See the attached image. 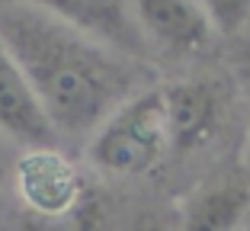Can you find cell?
I'll use <instances>...</instances> for the list:
<instances>
[{
	"instance_id": "1",
	"label": "cell",
	"mask_w": 250,
	"mask_h": 231,
	"mask_svg": "<svg viewBox=\"0 0 250 231\" xmlns=\"http://www.w3.org/2000/svg\"><path fill=\"white\" fill-rule=\"evenodd\" d=\"M0 42L22 67L61 142H90L119 106L154 81L151 64L16 0L0 3Z\"/></svg>"
},
{
	"instance_id": "2",
	"label": "cell",
	"mask_w": 250,
	"mask_h": 231,
	"mask_svg": "<svg viewBox=\"0 0 250 231\" xmlns=\"http://www.w3.org/2000/svg\"><path fill=\"white\" fill-rule=\"evenodd\" d=\"M170 151L164 90H141L90 135L87 161L109 177H145Z\"/></svg>"
},
{
	"instance_id": "3",
	"label": "cell",
	"mask_w": 250,
	"mask_h": 231,
	"mask_svg": "<svg viewBox=\"0 0 250 231\" xmlns=\"http://www.w3.org/2000/svg\"><path fill=\"white\" fill-rule=\"evenodd\" d=\"M13 187L20 193L26 215H64L87 199V183L61 148H29L16 161Z\"/></svg>"
},
{
	"instance_id": "4",
	"label": "cell",
	"mask_w": 250,
	"mask_h": 231,
	"mask_svg": "<svg viewBox=\"0 0 250 231\" xmlns=\"http://www.w3.org/2000/svg\"><path fill=\"white\" fill-rule=\"evenodd\" d=\"M16 3H29L55 20L67 22L71 29L90 36L93 42L116 48L135 61H151V42L145 39L138 20L132 13L128 0H16Z\"/></svg>"
},
{
	"instance_id": "5",
	"label": "cell",
	"mask_w": 250,
	"mask_h": 231,
	"mask_svg": "<svg viewBox=\"0 0 250 231\" xmlns=\"http://www.w3.org/2000/svg\"><path fill=\"white\" fill-rule=\"evenodd\" d=\"M164 112L170 151L180 157L196 154L208 148L225 126V87L208 77L170 84L164 87Z\"/></svg>"
},
{
	"instance_id": "6",
	"label": "cell",
	"mask_w": 250,
	"mask_h": 231,
	"mask_svg": "<svg viewBox=\"0 0 250 231\" xmlns=\"http://www.w3.org/2000/svg\"><path fill=\"white\" fill-rule=\"evenodd\" d=\"M0 135L22 148H58L61 138L52 119L45 116L32 84L26 81L22 67L0 42Z\"/></svg>"
},
{
	"instance_id": "7",
	"label": "cell",
	"mask_w": 250,
	"mask_h": 231,
	"mask_svg": "<svg viewBox=\"0 0 250 231\" xmlns=\"http://www.w3.org/2000/svg\"><path fill=\"white\" fill-rule=\"evenodd\" d=\"M145 39L167 52L192 55L212 42V26L199 0H128Z\"/></svg>"
},
{
	"instance_id": "8",
	"label": "cell",
	"mask_w": 250,
	"mask_h": 231,
	"mask_svg": "<svg viewBox=\"0 0 250 231\" xmlns=\"http://www.w3.org/2000/svg\"><path fill=\"white\" fill-rule=\"evenodd\" d=\"M250 209V189L237 180L202 187L183 202L180 231H237Z\"/></svg>"
},
{
	"instance_id": "9",
	"label": "cell",
	"mask_w": 250,
	"mask_h": 231,
	"mask_svg": "<svg viewBox=\"0 0 250 231\" xmlns=\"http://www.w3.org/2000/svg\"><path fill=\"white\" fill-rule=\"evenodd\" d=\"M96 228H100V215H96V206L90 196L77 209L64 212V215H52V218L26 215L22 218V231H96Z\"/></svg>"
},
{
	"instance_id": "10",
	"label": "cell",
	"mask_w": 250,
	"mask_h": 231,
	"mask_svg": "<svg viewBox=\"0 0 250 231\" xmlns=\"http://www.w3.org/2000/svg\"><path fill=\"white\" fill-rule=\"evenodd\" d=\"M215 36H237L250 22V0H199Z\"/></svg>"
},
{
	"instance_id": "11",
	"label": "cell",
	"mask_w": 250,
	"mask_h": 231,
	"mask_svg": "<svg viewBox=\"0 0 250 231\" xmlns=\"http://www.w3.org/2000/svg\"><path fill=\"white\" fill-rule=\"evenodd\" d=\"M125 231H180V222L161 215V212H147V215H138Z\"/></svg>"
},
{
	"instance_id": "12",
	"label": "cell",
	"mask_w": 250,
	"mask_h": 231,
	"mask_svg": "<svg viewBox=\"0 0 250 231\" xmlns=\"http://www.w3.org/2000/svg\"><path fill=\"white\" fill-rule=\"evenodd\" d=\"M247 167H250V132H247Z\"/></svg>"
},
{
	"instance_id": "13",
	"label": "cell",
	"mask_w": 250,
	"mask_h": 231,
	"mask_svg": "<svg viewBox=\"0 0 250 231\" xmlns=\"http://www.w3.org/2000/svg\"><path fill=\"white\" fill-rule=\"evenodd\" d=\"M0 193H3V173H0Z\"/></svg>"
}]
</instances>
